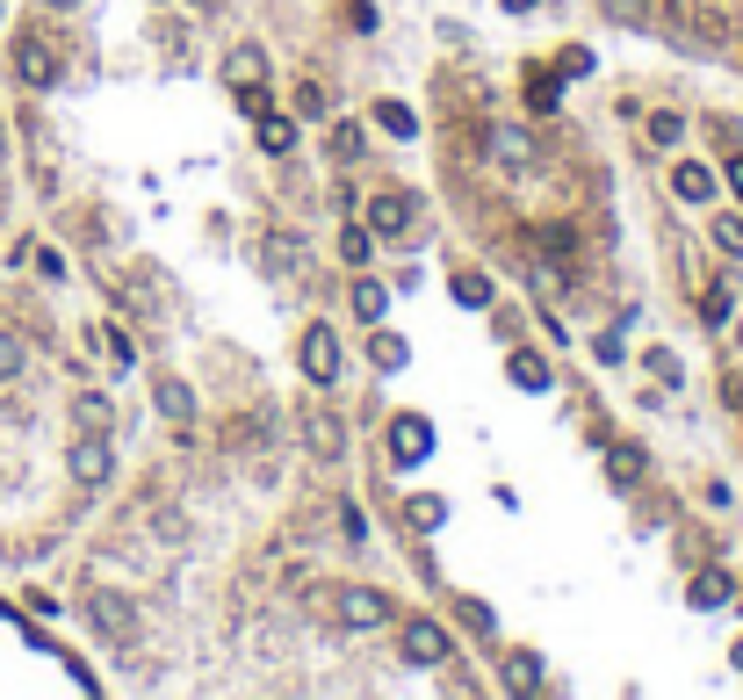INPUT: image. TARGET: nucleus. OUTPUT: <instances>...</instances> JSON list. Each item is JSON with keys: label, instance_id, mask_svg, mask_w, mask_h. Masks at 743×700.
<instances>
[{"label": "nucleus", "instance_id": "1", "mask_svg": "<svg viewBox=\"0 0 743 700\" xmlns=\"http://www.w3.org/2000/svg\"><path fill=\"white\" fill-rule=\"evenodd\" d=\"M66 470H72V484H80V491H102L108 477H116V448H108V434H80L66 448Z\"/></svg>", "mask_w": 743, "mask_h": 700}, {"label": "nucleus", "instance_id": "34", "mask_svg": "<svg viewBox=\"0 0 743 700\" xmlns=\"http://www.w3.org/2000/svg\"><path fill=\"white\" fill-rule=\"evenodd\" d=\"M700 311H708V325H729V289H708V303H700Z\"/></svg>", "mask_w": 743, "mask_h": 700}, {"label": "nucleus", "instance_id": "10", "mask_svg": "<svg viewBox=\"0 0 743 700\" xmlns=\"http://www.w3.org/2000/svg\"><path fill=\"white\" fill-rule=\"evenodd\" d=\"M729 599H736V578H729V571H693V585H686V607L715 613V607H729Z\"/></svg>", "mask_w": 743, "mask_h": 700}, {"label": "nucleus", "instance_id": "27", "mask_svg": "<svg viewBox=\"0 0 743 700\" xmlns=\"http://www.w3.org/2000/svg\"><path fill=\"white\" fill-rule=\"evenodd\" d=\"M267 261H275L282 275H296V267H304V239H296V231H275V239H267Z\"/></svg>", "mask_w": 743, "mask_h": 700}, {"label": "nucleus", "instance_id": "32", "mask_svg": "<svg viewBox=\"0 0 743 700\" xmlns=\"http://www.w3.org/2000/svg\"><path fill=\"white\" fill-rule=\"evenodd\" d=\"M296 116H325V88L304 80V88H296Z\"/></svg>", "mask_w": 743, "mask_h": 700}, {"label": "nucleus", "instance_id": "17", "mask_svg": "<svg viewBox=\"0 0 743 700\" xmlns=\"http://www.w3.org/2000/svg\"><path fill=\"white\" fill-rule=\"evenodd\" d=\"M491 159H499V167H535V138H527V130H513V123H505L499 138H491Z\"/></svg>", "mask_w": 743, "mask_h": 700}, {"label": "nucleus", "instance_id": "41", "mask_svg": "<svg viewBox=\"0 0 743 700\" xmlns=\"http://www.w3.org/2000/svg\"><path fill=\"white\" fill-rule=\"evenodd\" d=\"M736 36H743V15H736Z\"/></svg>", "mask_w": 743, "mask_h": 700}, {"label": "nucleus", "instance_id": "38", "mask_svg": "<svg viewBox=\"0 0 743 700\" xmlns=\"http://www.w3.org/2000/svg\"><path fill=\"white\" fill-rule=\"evenodd\" d=\"M505 8H513V15H519V8H535V0H505Z\"/></svg>", "mask_w": 743, "mask_h": 700}, {"label": "nucleus", "instance_id": "16", "mask_svg": "<svg viewBox=\"0 0 743 700\" xmlns=\"http://www.w3.org/2000/svg\"><path fill=\"white\" fill-rule=\"evenodd\" d=\"M642 470H650V462H642V448L636 440H614V448H606V477H614V484H642Z\"/></svg>", "mask_w": 743, "mask_h": 700}, {"label": "nucleus", "instance_id": "26", "mask_svg": "<svg viewBox=\"0 0 743 700\" xmlns=\"http://www.w3.org/2000/svg\"><path fill=\"white\" fill-rule=\"evenodd\" d=\"M368 253H376V231H368V225H346L340 231V261L346 267H368Z\"/></svg>", "mask_w": 743, "mask_h": 700}, {"label": "nucleus", "instance_id": "23", "mask_svg": "<svg viewBox=\"0 0 743 700\" xmlns=\"http://www.w3.org/2000/svg\"><path fill=\"white\" fill-rule=\"evenodd\" d=\"M505 686H513V693H535L541 686V657L535 650H513V657H505Z\"/></svg>", "mask_w": 743, "mask_h": 700}, {"label": "nucleus", "instance_id": "18", "mask_svg": "<svg viewBox=\"0 0 743 700\" xmlns=\"http://www.w3.org/2000/svg\"><path fill=\"white\" fill-rule=\"evenodd\" d=\"M253 123H260V152L267 159L296 152V116H275V108H267V116H253Z\"/></svg>", "mask_w": 743, "mask_h": 700}, {"label": "nucleus", "instance_id": "4", "mask_svg": "<svg viewBox=\"0 0 743 700\" xmlns=\"http://www.w3.org/2000/svg\"><path fill=\"white\" fill-rule=\"evenodd\" d=\"M296 362H304V383H318V390H332L340 383V340H332V325H311L304 333V347H296Z\"/></svg>", "mask_w": 743, "mask_h": 700}, {"label": "nucleus", "instance_id": "12", "mask_svg": "<svg viewBox=\"0 0 743 700\" xmlns=\"http://www.w3.org/2000/svg\"><path fill=\"white\" fill-rule=\"evenodd\" d=\"M304 440H311V456H318V462H332V456L346 448V426L332 420V412H311V420H304Z\"/></svg>", "mask_w": 743, "mask_h": 700}, {"label": "nucleus", "instance_id": "35", "mask_svg": "<svg viewBox=\"0 0 743 700\" xmlns=\"http://www.w3.org/2000/svg\"><path fill=\"white\" fill-rule=\"evenodd\" d=\"M239 108L245 116H267V88H239Z\"/></svg>", "mask_w": 743, "mask_h": 700}, {"label": "nucleus", "instance_id": "11", "mask_svg": "<svg viewBox=\"0 0 743 700\" xmlns=\"http://www.w3.org/2000/svg\"><path fill=\"white\" fill-rule=\"evenodd\" d=\"M152 404L167 412L173 426H195V390L181 383V376H159V390H152Z\"/></svg>", "mask_w": 743, "mask_h": 700}, {"label": "nucleus", "instance_id": "9", "mask_svg": "<svg viewBox=\"0 0 743 700\" xmlns=\"http://www.w3.org/2000/svg\"><path fill=\"white\" fill-rule=\"evenodd\" d=\"M225 88L239 94V88H267V51L260 44H231L225 51Z\"/></svg>", "mask_w": 743, "mask_h": 700}, {"label": "nucleus", "instance_id": "3", "mask_svg": "<svg viewBox=\"0 0 743 700\" xmlns=\"http://www.w3.org/2000/svg\"><path fill=\"white\" fill-rule=\"evenodd\" d=\"M332 613H340V629L368 635V629H382V621H390V593H376V585H346V593L332 599Z\"/></svg>", "mask_w": 743, "mask_h": 700}, {"label": "nucleus", "instance_id": "24", "mask_svg": "<svg viewBox=\"0 0 743 700\" xmlns=\"http://www.w3.org/2000/svg\"><path fill=\"white\" fill-rule=\"evenodd\" d=\"M22 368H30V340H22V333H8V325H0V383H15Z\"/></svg>", "mask_w": 743, "mask_h": 700}, {"label": "nucleus", "instance_id": "37", "mask_svg": "<svg viewBox=\"0 0 743 700\" xmlns=\"http://www.w3.org/2000/svg\"><path fill=\"white\" fill-rule=\"evenodd\" d=\"M44 8H58V15H72V8H80V0H44Z\"/></svg>", "mask_w": 743, "mask_h": 700}, {"label": "nucleus", "instance_id": "28", "mask_svg": "<svg viewBox=\"0 0 743 700\" xmlns=\"http://www.w3.org/2000/svg\"><path fill=\"white\" fill-rule=\"evenodd\" d=\"M650 145H664V152H678V145H686V123H678L672 108H658V116H650Z\"/></svg>", "mask_w": 743, "mask_h": 700}, {"label": "nucleus", "instance_id": "15", "mask_svg": "<svg viewBox=\"0 0 743 700\" xmlns=\"http://www.w3.org/2000/svg\"><path fill=\"white\" fill-rule=\"evenodd\" d=\"M505 368H513V383L527 390V398H541V390L556 383V376H549V362H541L535 347H513V362H505Z\"/></svg>", "mask_w": 743, "mask_h": 700}, {"label": "nucleus", "instance_id": "14", "mask_svg": "<svg viewBox=\"0 0 743 700\" xmlns=\"http://www.w3.org/2000/svg\"><path fill=\"white\" fill-rule=\"evenodd\" d=\"M404 527H412V535H433V527H448V498H433V491H412V498H404Z\"/></svg>", "mask_w": 743, "mask_h": 700}, {"label": "nucleus", "instance_id": "40", "mask_svg": "<svg viewBox=\"0 0 743 700\" xmlns=\"http://www.w3.org/2000/svg\"><path fill=\"white\" fill-rule=\"evenodd\" d=\"M729 398H743V383H729Z\"/></svg>", "mask_w": 743, "mask_h": 700}, {"label": "nucleus", "instance_id": "21", "mask_svg": "<svg viewBox=\"0 0 743 700\" xmlns=\"http://www.w3.org/2000/svg\"><path fill=\"white\" fill-rule=\"evenodd\" d=\"M368 362H376L382 376H390V368H404V362H412V347H404L398 333H382V325H376V333H368Z\"/></svg>", "mask_w": 743, "mask_h": 700}, {"label": "nucleus", "instance_id": "29", "mask_svg": "<svg viewBox=\"0 0 743 700\" xmlns=\"http://www.w3.org/2000/svg\"><path fill=\"white\" fill-rule=\"evenodd\" d=\"M376 123L390 130V138H412V130H419V116H412L404 102H376Z\"/></svg>", "mask_w": 743, "mask_h": 700}, {"label": "nucleus", "instance_id": "39", "mask_svg": "<svg viewBox=\"0 0 743 700\" xmlns=\"http://www.w3.org/2000/svg\"><path fill=\"white\" fill-rule=\"evenodd\" d=\"M729 657H736V672H743V643H736V650H729Z\"/></svg>", "mask_w": 743, "mask_h": 700}, {"label": "nucleus", "instance_id": "13", "mask_svg": "<svg viewBox=\"0 0 743 700\" xmlns=\"http://www.w3.org/2000/svg\"><path fill=\"white\" fill-rule=\"evenodd\" d=\"M72 426H80V434H108V426H116V404H108L102 390H80V398H72Z\"/></svg>", "mask_w": 743, "mask_h": 700}, {"label": "nucleus", "instance_id": "33", "mask_svg": "<svg viewBox=\"0 0 743 700\" xmlns=\"http://www.w3.org/2000/svg\"><path fill=\"white\" fill-rule=\"evenodd\" d=\"M563 72H571V80H585V72H592V51H585V44H571V51H563Z\"/></svg>", "mask_w": 743, "mask_h": 700}, {"label": "nucleus", "instance_id": "22", "mask_svg": "<svg viewBox=\"0 0 743 700\" xmlns=\"http://www.w3.org/2000/svg\"><path fill=\"white\" fill-rule=\"evenodd\" d=\"M325 152L340 159V167H354V159L368 152V130H362V123H332V145H325Z\"/></svg>", "mask_w": 743, "mask_h": 700}, {"label": "nucleus", "instance_id": "25", "mask_svg": "<svg viewBox=\"0 0 743 700\" xmlns=\"http://www.w3.org/2000/svg\"><path fill=\"white\" fill-rule=\"evenodd\" d=\"M382 311H390V289H382V282H368V275H362V282H354V318H368V325H376Z\"/></svg>", "mask_w": 743, "mask_h": 700}, {"label": "nucleus", "instance_id": "8", "mask_svg": "<svg viewBox=\"0 0 743 700\" xmlns=\"http://www.w3.org/2000/svg\"><path fill=\"white\" fill-rule=\"evenodd\" d=\"M15 80L22 88H52L58 80V51L44 36H15Z\"/></svg>", "mask_w": 743, "mask_h": 700}, {"label": "nucleus", "instance_id": "36", "mask_svg": "<svg viewBox=\"0 0 743 700\" xmlns=\"http://www.w3.org/2000/svg\"><path fill=\"white\" fill-rule=\"evenodd\" d=\"M722 181H729V188L743 195V152H736V159H729V167H722Z\"/></svg>", "mask_w": 743, "mask_h": 700}, {"label": "nucleus", "instance_id": "31", "mask_svg": "<svg viewBox=\"0 0 743 700\" xmlns=\"http://www.w3.org/2000/svg\"><path fill=\"white\" fill-rule=\"evenodd\" d=\"M599 8H606V22H628V30L650 22V0H599Z\"/></svg>", "mask_w": 743, "mask_h": 700}, {"label": "nucleus", "instance_id": "30", "mask_svg": "<svg viewBox=\"0 0 743 700\" xmlns=\"http://www.w3.org/2000/svg\"><path fill=\"white\" fill-rule=\"evenodd\" d=\"M715 245H722L729 261H743V217H736V210H722V217H715Z\"/></svg>", "mask_w": 743, "mask_h": 700}, {"label": "nucleus", "instance_id": "2", "mask_svg": "<svg viewBox=\"0 0 743 700\" xmlns=\"http://www.w3.org/2000/svg\"><path fill=\"white\" fill-rule=\"evenodd\" d=\"M398 650H404V665L433 672V665H448V629H441V621H426V613H412V621L398 629Z\"/></svg>", "mask_w": 743, "mask_h": 700}, {"label": "nucleus", "instance_id": "5", "mask_svg": "<svg viewBox=\"0 0 743 700\" xmlns=\"http://www.w3.org/2000/svg\"><path fill=\"white\" fill-rule=\"evenodd\" d=\"M412 225H419V195H404V188L368 195V231H376V239H404Z\"/></svg>", "mask_w": 743, "mask_h": 700}, {"label": "nucleus", "instance_id": "20", "mask_svg": "<svg viewBox=\"0 0 743 700\" xmlns=\"http://www.w3.org/2000/svg\"><path fill=\"white\" fill-rule=\"evenodd\" d=\"M672 188L686 195V203H708V195H715V174H708V167H700V159H678V174H672Z\"/></svg>", "mask_w": 743, "mask_h": 700}, {"label": "nucleus", "instance_id": "7", "mask_svg": "<svg viewBox=\"0 0 743 700\" xmlns=\"http://www.w3.org/2000/svg\"><path fill=\"white\" fill-rule=\"evenodd\" d=\"M87 621H94V635H108V643H130V635H138V613H130V599H116V593L87 599Z\"/></svg>", "mask_w": 743, "mask_h": 700}, {"label": "nucleus", "instance_id": "19", "mask_svg": "<svg viewBox=\"0 0 743 700\" xmlns=\"http://www.w3.org/2000/svg\"><path fill=\"white\" fill-rule=\"evenodd\" d=\"M448 297L462 303V311H491V275H477V267H462V275L448 282Z\"/></svg>", "mask_w": 743, "mask_h": 700}, {"label": "nucleus", "instance_id": "6", "mask_svg": "<svg viewBox=\"0 0 743 700\" xmlns=\"http://www.w3.org/2000/svg\"><path fill=\"white\" fill-rule=\"evenodd\" d=\"M390 456H398L404 470H419V462L433 456V426L419 420V412H398V420H390Z\"/></svg>", "mask_w": 743, "mask_h": 700}]
</instances>
